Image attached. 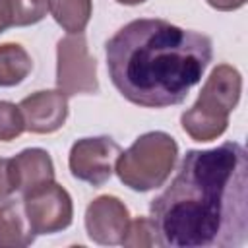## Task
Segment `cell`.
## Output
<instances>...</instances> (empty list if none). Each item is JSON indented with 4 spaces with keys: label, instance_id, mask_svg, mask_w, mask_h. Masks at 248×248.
Instances as JSON below:
<instances>
[{
    "label": "cell",
    "instance_id": "cell-1",
    "mask_svg": "<svg viewBox=\"0 0 248 248\" xmlns=\"http://www.w3.org/2000/svg\"><path fill=\"white\" fill-rule=\"evenodd\" d=\"M159 246L238 248L248 234V155L236 141L190 149L149 205Z\"/></svg>",
    "mask_w": 248,
    "mask_h": 248
},
{
    "label": "cell",
    "instance_id": "cell-2",
    "mask_svg": "<svg viewBox=\"0 0 248 248\" xmlns=\"http://www.w3.org/2000/svg\"><path fill=\"white\" fill-rule=\"evenodd\" d=\"M112 85L145 108L180 105L202 81L213 58L207 35L167 19L141 17L120 27L105 45Z\"/></svg>",
    "mask_w": 248,
    "mask_h": 248
},
{
    "label": "cell",
    "instance_id": "cell-3",
    "mask_svg": "<svg viewBox=\"0 0 248 248\" xmlns=\"http://www.w3.org/2000/svg\"><path fill=\"white\" fill-rule=\"evenodd\" d=\"M242 93V76L231 64H219L202 85L196 103L182 112V130L194 141H213L225 134L229 114L236 108Z\"/></svg>",
    "mask_w": 248,
    "mask_h": 248
},
{
    "label": "cell",
    "instance_id": "cell-4",
    "mask_svg": "<svg viewBox=\"0 0 248 248\" xmlns=\"http://www.w3.org/2000/svg\"><path fill=\"white\" fill-rule=\"evenodd\" d=\"M178 159V143L167 132H145L116 159L114 172L134 192H149L167 182Z\"/></svg>",
    "mask_w": 248,
    "mask_h": 248
},
{
    "label": "cell",
    "instance_id": "cell-5",
    "mask_svg": "<svg viewBox=\"0 0 248 248\" xmlns=\"http://www.w3.org/2000/svg\"><path fill=\"white\" fill-rule=\"evenodd\" d=\"M56 87L68 97L99 91L97 60L89 54L83 33H68L56 45Z\"/></svg>",
    "mask_w": 248,
    "mask_h": 248
},
{
    "label": "cell",
    "instance_id": "cell-6",
    "mask_svg": "<svg viewBox=\"0 0 248 248\" xmlns=\"http://www.w3.org/2000/svg\"><path fill=\"white\" fill-rule=\"evenodd\" d=\"M21 202L35 234H56L72 225V196L54 180L29 190Z\"/></svg>",
    "mask_w": 248,
    "mask_h": 248
},
{
    "label": "cell",
    "instance_id": "cell-7",
    "mask_svg": "<svg viewBox=\"0 0 248 248\" xmlns=\"http://www.w3.org/2000/svg\"><path fill=\"white\" fill-rule=\"evenodd\" d=\"M120 153V145L108 136L81 138L70 147L68 167L74 178L91 186H103L112 176Z\"/></svg>",
    "mask_w": 248,
    "mask_h": 248
},
{
    "label": "cell",
    "instance_id": "cell-8",
    "mask_svg": "<svg viewBox=\"0 0 248 248\" xmlns=\"http://www.w3.org/2000/svg\"><path fill=\"white\" fill-rule=\"evenodd\" d=\"M130 211L116 196H99L85 209L87 236L103 246L122 244V238L130 225Z\"/></svg>",
    "mask_w": 248,
    "mask_h": 248
},
{
    "label": "cell",
    "instance_id": "cell-9",
    "mask_svg": "<svg viewBox=\"0 0 248 248\" xmlns=\"http://www.w3.org/2000/svg\"><path fill=\"white\" fill-rule=\"evenodd\" d=\"M31 134H52L60 130L68 118V95L60 89L35 91L17 105Z\"/></svg>",
    "mask_w": 248,
    "mask_h": 248
},
{
    "label": "cell",
    "instance_id": "cell-10",
    "mask_svg": "<svg viewBox=\"0 0 248 248\" xmlns=\"http://www.w3.org/2000/svg\"><path fill=\"white\" fill-rule=\"evenodd\" d=\"M12 169L17 190L21 194H27L37 186L52 182L56 176L50 155L41 147H27L19 151L16 157H12Z\"/></svg>",
    "mask_w": 248,
    "mask_h": 248
},
{
    "label": "cell",
    "instance_id": "cell-11",
    "mask_svg": "<svg viewBox=\"0 0 248 248\" xmlns=\"http://www.w3.org/2000/svg\"><path fill=\"white\" fill-rule=\"evenodd\" d=\"M35 236L23 202L8 198L0 205V248H25L35 242Z\"/></svg>",
    "mask_w": 248,
    "mask_h": 248
},
{
    "label": "cell",
    "instance_id": "cell-12",
    "mask_svg": "<svg viewBox=\"0 0 248 248\" xmlns=\"http://www.w3.org/2000/svg\"><path fill=\"white\" fill-rule=\"evenodd\" d=\"M33 68L29 52L17 43L0 45V87L19 85Z\"/></svg>",
    "mask_w": 248,
    "mask_h": 248
},
{
    "label": "cell",
    "instance_id": "cell-13",
    "mask_svg": "<svg viewBox=\"0 0 248 248\" xmlns=\"http://www.w3.org/2000/svg\"><path fill=\"white\" fill-rule=\"evenodd\" d=\"M48 12L66 33H83L93 14V2L91 0H48Z\"/></svg>",
    "mask_w": 248,
    "mask_h": 248
},
{
    "label": "cell",
    "instance_id": "cell-14",
    "mask_svg": "<svg viewBox=\"0 0 248 248\" xmlns=\"http://www.w3.org/2000/svg\"><path fill=\"white\" fill-rule=\"evenodd\" d=\"M12 27H27L43 21L48 12V0H8Z\"/></svg>",
    "mask_w": 248,
    "mask_h": 248
},
{
    "label": "cell",
    "instance_id": "cell-15",
    "mask_svg": "<svg viewBox=\"0 0 248 248\" xmlns=\"http://www.w3.org/2000/svg\"><path fill=\"white\" fill-rule=\"evenodd\" d=\"M122 246L128 248H147V246H159V234L157 227L151 217H138L130 221L128 231L122 238Z\"/></svg>",
    "mask_w": 248,
    "mask_h": 248
},
{
    "label": "cell",
    "instance_id": "cell-16",
    "mask_svg": "<svg viewBox=\"0 0 248 248\" xmlns=\"http://www.w3.org/2000/svg\"><path fill=\"white\" fill-rule=\"evenodd\" d=\"M25 132V122L17 105L0 101V141H12Z\"/></svg>",
    "mask_w": 248,
    "mask_h": 248
},
{
    "label": "cell",
    "instance_id": "cell-17",
    "mask_svg": "<svg viewBox=\"0 0 248 248\" xmlns=\"http://www.w3.org/2000/svg\"><path fill=\"white\" fill-rule=\"evenodd\" d=\"M14 192H17V184L12 169V159L0 157V202H6Z\"/></svg>",
    "mask_w": 248,
    "mask_h": 248
},
{
    "label": "cell",
    "instance_id": "cell-18",
    "mask_svg": "<svg viewBox=\"0 0 248 248\" xmlns=\"http://www.w3.org/2000/svg\"><path fill=\"white\" fill-rule=\"evenodd\" d=\"M207 4L219 12H232L246 4V0H207Z\"/></svg>",
    "mask_w": 248,
    "mask_h": 248
},
{
    "label": "cell",
    "instance_id": "cell-19",
    "mask_svg": "<svg viewBox=\"0 0 248 248\" xmlns=\"http://www.w3.org/2000/svg\"><path fill=\"white\" fill-rule=\"evenodd\" d=\"M8 27H12V14L8 0H0V33H4Z\"/></svg>",
    "mask_w": 248,
    "mask_h": 248
},
{
    "label": "cell",
    "instance_id": "cell-20",
    "mask_svg": "<svg viewBox=\"0 0 248 248\" xmlns=\"http://www.w3.org/2000/svg\"><path fill=\"white\" fill-rule=\"evenodd\" d=\"M118 4H124V6H138V4H143L145 0H116Z\"/></svg>",
    "mask_w": 248,
    "mask_h": 248
}]
</instances>
